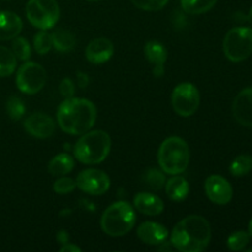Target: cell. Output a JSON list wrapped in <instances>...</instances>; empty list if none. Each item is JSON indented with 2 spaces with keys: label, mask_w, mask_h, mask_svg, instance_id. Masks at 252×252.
I'll return each instance as SVG.
<instances>
[{
  "label": "cell",
  "mask_w": 252,
  "mask_h": 252,
  "mask_svg": "<svg viewBox=\"0 0 252 252\" xmlns=\"http://www.w3.org/2000/svg\"><path fill=\"white\" fill-rule=\"evenodd\" d=\"M95 105L86 98H65L59 105L57 121L62 130L71 135L89 132L96 122Z\"/></svg>",
  "instance_id": "cell-1"
},
{
  "label": "cell",
  "mask_w": 252,
  "mask_h": 252,
  "mask_svg": "<svg viewBox=\"0 0 252 252\" xmlns=\"http://www.w3.org/2000/svg\"><path fill=\"white\" fill-rule=\"evenodd\" d=\"M212 229L208 220L201 216H189L175 225L171 245L181 252H201L209 245Z\"/></svg>",
  "instance_id": "cell-2"
},
{
  "label": "cell",
  "mask_w": 252,
  "mask_h": 252,
  "mask_svg": "<svg viewBox=\"0 0 252 252\" xmlns=\"http://www.w3.org/2000/svg\"><path fill=\"white\" fill-rule=\"evenodd\" d=\"M111 150V138L103 130H89L81 134L74 147V155L80 162L95 165L102 162Z\"/></svg>",
  "instance_id": "cell-3"
},
{
  "label": "cell",
  "mask_w": 252,
  "mask_h": 252,
  "mask_svg": "<svg viewBox=\"0 0 252 252\" xmlns=\"http://www.w3.org/2000/svg\"><path fill=\"white\" fill-rule=\"evenodd\" d=\"M158 161L165 174L180 175L189 162V148L180 137H170L161 143L158 152Z\"/></svg>",
  "instance_id": "cell-4"
},
{
  "label": "cell",
  "mask_w": 252,
  "mask_h": 252,
  "mask_svg": "<svg viewBox=\"0 0 252 252\" xmlns=\"http://www.w3.org/2000/svg\"><path fill=\"white\" fill-rule=\"evenodd\" d=\"M137 217L134 208L128 202L111 204L101 217V228L107 235L118 238L129 233L134 226Z\"/></svg>",
  "instance_id": "cell-5"
},
{
  "label": "cell",
  "mask_w": 252,
  "mask_h": 252,
  "mask_svg": "<svg viewBox=\"0 0 252 252\" xmlns=\"http://www.w3.org/2000/svg\"><path fill=\"white\" fill-rule=\"evenodd\" d=\"M223 51L226 58L231 62H243L252 53V29L234 27L225 34L223 41Z\"/></svg>",
  "instance_id": "cell-6"
},
{
  "label": "cell",
  "mask_w": 252,
  "mask_h": 252,
  "mask_svg": "<svg viewBox=\"0 0 252 252\" xmlns=\"http://www.w3.org/2000/svg\"><path fill=\"white\" fill-rule=\"evenodd\" d=\"M26 16L30 24L39 30L52 29L59 19V6L56 0H29Z\"/></svg>",
  "instance_id": "cell-7"
},
{
  "label": "cell",
  "mask_w": 252,
  "mask_h": 252,
  "mask_svg": "<svg viewBox=\"0 0 252 252\" xmlns=\"http://www.w3.org/2000/svg\"><path fill=\"white\" fill-rule=\"evenodd\" d=\"M47 81V73L42 65L34 62H26L16 74V85L21 93L34 95L43 89Z\"/></svg>",
  "instance_id": "cell-8"
},
{
  "label": "cell",
  "mask_w": 252,
  "mask_h": 252,
  "mask_svg": "<svg viewBox=\"0 0 252 252\" xmlns=\"http://www.w3.org/2000/svg\"><path fill=\"white\" fill-rule=\"evenodd\" d=\"M199 91L193 84L181 83L174 89L171 95V105L175 112L181 117H189L199 106Z\"/></svg>",
  "instance_id": "cell-9"
},
{
  "label": "cell",
  "mask_w": 252,
  "mask_h": 252,
  "mask_svg": "<svg viewBox=\"0 0 252 252\" xmlns=\"http://www.w3.org/2000/svg\"><path fill=\"white\" fill-rule=\"evenodd\" d=\"M76 187L91 196H101L110 189V177L97 169H86L78 175Z\"/></svg>",
  "instance_id": "cell-10"
},
{
  "label": "cell",
  "mask_w": 252,
  "mask_h": 252,
  "mask_svg": "<svg viewBox=\"0 0 252 252\" xmlns=\"http://www.w3.org/2000/svg\"><path fill=\"white\" fill-rule=\"evenodd\" d=\"M204 189L213 203L225 206L233 198V187L226 179L220 175H212L206 180Z\"/></svg>",
  "instance_id": "cell-11"
},
{
  "label": "cell",
  "mask_w": 252,
  "mask_h": 252,
  "mask_svg": "<svg viewBox=\"0 0 252 252\" xmlns=\"http://www.w3.org/2000/svg\"><path fill=\"white\" fill-rule=\"evenodd\" d=\"M24 127L26 132L37 139H47L52 137L56 130L53 118L44 113H33L25 120Z\"/></svg>",
  "instance_id": "cell-12"
},
{
  "label": "cell",
  "mask_w": 252,
  "mask_h": 252,
  "mask_svg": "<svg viewBox=\"0 0 252 252\" xmlns=\"http://www.w3.org/2000/svg\"><path fill=\"white\" fill-rule=\"evenodd\" d=\"M233 115L241 126L252 127V88L244 89L234 98Z\"/></svg>",
  "instance_id": "cell-13"
},
{
  "label": "cell",
  "mask_w": 252,
  "mask_h": 252,
  "mask_svg": "<svg viewBox=\"0 0 252 252\" xmlns=\"http://www.w3.org/2000/svg\"><path fill=\"white\" fill-rule=\"evenodd\" d=\"M115 47L113 43L108 38L100 37L95 38L88 44L85 49V56L90 63L94 64H102L110 61L111 57L113 56Z\"/></svg>",
  "instance_id": "cell-14"
},
{
  "label": "cell",
  "mask_w": 252,
  "mask_h": 252,
  "mask_svg": "<svg viewBox=\"0 0 252 252\" xmlns=\"http://www.w3.org/2000/svg\"><path fill=\"white\" fill-rule=\"evenodd\" d=\"M138 238L148 245H161L165 243L169 231L164 225L155 221H145L137 229Z\"/></svg>",
  "instance_id": "cell-15"
},
{
  "label": "cell",
  "mask_w": 252,
  "mask_h": 252,
  "mask_svg": "<svg viewBox=\"0 0 252 252\" xmlns=\"http://www.w3.org/2000/svg\"><path fill=\"white\" fill-rule=\"evenodd\" d=\"M144 53L153 65V73L157 76L164 74V64L167 58V51L159 41H149L144 47Z\"/></svg>",
  "instance_id": "cell-16"
},
{
  "label": "cell",
  "mask_w": 252,
  "mask_h": 252,
  "mask_svg": "<svg viewBox=\"0 0 252 252\" xmlns=\"http://www.w3.org/2000/svg\"><path fill=\"white\" fill-rule=\"evenodd\" d=\"M133 202L135 209L147 216H159L164 211V202L161 198L148 192H139L135 194Z\"/></svg>",
  "instance_id": "cell-17"
},
{
  "label": "cell",
  "mask_w": 252,
  "mask_h": 252,
  "mask_svg": "<svg viewBox=\"0 0 252 252\" xmlns=\"http://www.w3.org/2000/svg\"><path fill=\"white\" fill-rule=\"evenodd\" d=\"M22 30L20 16L11 11H0V41L14 39Z\"/></svg>",
  "instance_id": "cell-18"
},
{
  "label": "cell",
  "mask_w": 252,
  "mask_h": 252,
  "mask_svg": "<svg viewBox=\"0 0 252 252\" xmlns=\"http://www.w3.org/2000/svg\"><path fill=\"white\" fill-rule=\"evenodd\" d=\"M165 191H166L167 197L171 201L181 202L186 199L187 196H189V185L185 177L174 175V177H171L165 184Z\"/></svg>",
  "instance_id": "cell-19"
},
{
  "label": "cell",
  "mask_w": 252,
  "mask_h": 252,
  "mask_svg": "<svg viewBox=\"0 0 252 252\" xmlns=\"http://www.w3.org/2000/svg\"><path fill=\"white\" fill-rule=\"evenodd\" d=\"M74 169V159L66 153L56 155L48 164V171L53 176H65Z\"/></svg>",
  "instance_id": "cell-20"
},
{
  "label": "cell",
  "mask_w": 252,
  "mask_h": 252,
  "mask_svg": "<svg viewBox=\"0 0 252 252\" xmlns=\"http://www.w3.org/2000/svg\"><path fill=\"white\" fill-rule=\"evenodd\" d=\"M53 48L59 52H69L75 47V37L70 31L64 29H58L52 33Z\"/></svg>",
  "instance_id": "cell-21"
},
{
  "label": "cell",
  "mask_w": 252,
  "mask_h": 252,
  "mask_svg": "<svg viewBox=\"0 0 252 252\" xmlns=\"http://www.w3.org/2000/svg\"><path fill=\"white\" fill-rule=\"evenodd\" d=\"M218 0H181V6L185 12L191 15H201L209 11Z\"/></svg>",
  "instance_id": "cell-22"
},
{
  "label": "cell",
  "mask_w": 252,
  "mask_h": 252,
  "mask_svg": "<svg viewBox=\"0 0 252 252\" xmlns=\"http://www.w3.org/2000/svg\"><path fill=\"white\" fill-rule=\"evenodd\" d=\"M17 59L14 52L6 47L0 46V76H9L16 69Z\"/></svg>",
  "instance_id": "cell-23"
},
{
  "label": "cell",
  "mask_w": 252,
  "mask_h": 252,
  "mask_svg": "<svg viewBox=\"0 0 252 252\" xmlns=\"http://www.w3.org/2000/svg\"><path fill=\"white\" fill-rule=\"evenodd\" d=\"M230 174L235 177H241L248 175L252 170V155L241 154L236 157L230 164Z\"/></svg>",
  "instance_id": "cell-24"
},
{
  "label": "cell",
  "mask_w": 252,
  "mask_h": 252,
  "mask_svg": "<svg viewBox=\"0 0 252 252\" xmlns=\"http://www.w3.org/2000/svg\"><path fill=\"white\" fill-rule=\"evenodd\" d=\"M143 180H144L145 185L149 186L150 189H160L165 186V182H166V179H165V175L162 170L158 169H149L143 176Z\"/></svg>",
  "instance_id": "cell-25"
},
{
  "label": "cell",
  "mask_w": 252,
  "mask_h": 252,
  "mask_svg": "<svg viewBox=\"0 0 252 252\" xmlns=\"http://www.w3.org/2000/svg\"><path fill=\"white\" fill-rule=\"evenodd\" d=\"M249 243H250V234L246 233V231L239 230L229 236L226 245L231 251H241L248 246Z\"/></svg>",
  "instance_id": "cell-26"
},
{
  "label": "cell",
  "mask_w": 252,
  "mask_h": 252,
  "mask_svg": "<svg viewBox=\"0 0 252 252\" xmlns=\"http://www.w3.org/2000/svg\"><path fill=\"white\" fill-rule=\"evenodd\" d=\"M12 52L19 61H29L31 57V46L24 37H15L12 41Z\"/></svg>",
  "instance_id": "cell-27"
},
{
  "label": "cell",
  "mask_w": 252,
  "mask_h": 252,
  "mask_svg": "<svg viewBox=\"0 0 252 252\" xmlns=\"http://www.w3.org/2000/svg\"><path fill=\"white\" fill-rule=\"evenodd\" d=\"M34 51L38 54H46L53 48V42H52V34L47 33V31L41 30V32L34 36L33 38Z\"/></svg>",
  "instance_id": "cell-28"
},
{
  "label": "cell",
  "mask_w": 252,
  "mask_h": 252,
  "mask_svg": "<svg viewBox=\"0 0 252 252\" xmlns=\"http://www.w3.org/2000/svg\"><path fill=\"white\" fill-rule=\"evenodd\" d=\"M25 108L24 101L20 97H16V96H11V97L7 100L6 102V112L9 115V117L11 120H21L25 115Z\"/></svg>",
  "instance_id": "cell-29"
},
{
  "label": "cell",
  "mask_w": 252,
  "mask_h": 252,
  "mask_svg": "<svg viewBox=\"0 0 252 252\" xmlns=\"http://www.w3.org/2000/svg\"><path fill=\"white\" fill-rule=\"evenodd\" d=\"M75 187H76L75 180L66 176H59V179L53 184L54 192L58 194L70 193V192H73L74 189H75Z\"/></svg>",
  "instance_id": "cell-30"
},
{
  "label": "cell",
  "mask_w": 252,
  "mask_h": 252,
  "mask_svg": "<svg viewBox=\"0 0 252 252\" xmlns=\"http://www.w3.org/2000/svg\"><path fill=\"white\" fill-rule=\"evenodd\" d=\"M134 6L144 11H158L161 10L169 0H130Z\"/></svg>",
  "instance_id": "cell-31"
},
{
  "label": "cell",
  "mask_w": 252,
  "mask_h": 252,
  "mask_svg": "<svg viewBox=\"0 0 252 252\" xmlns=\"http://www.w3.org/2000/svg\"><path fill=\"white\" fill-rule=\"evenodd\" d=\"M59 93L63 96L64 98H70L74 97V94H75V85H74L73 80L69 78L63 79L61 81V85H59Z\"/></svg>",
  "instance_id": "cell-32"
},
{
  "label": "cell",
  "mask_w": 252,
  "mask_h": 252,
  "mask_svg": "<svg viewBox=\"0 0 252 252\" xmlns=\"http://www.w3.org/2000/svg\"><path fill=\"white\" fill-rule=\"evenodd\" d=\"M61 252H81V249L79 246L74 245V244H64V246H62L59 249Z\"/></svg>",
  "instance_id": "cell-33"
},
{
  "label": "cell",
  "mask_w": 252,
  "mask_h": 252,
  "mask_svg": "<svg viewBox=\"0 0 252 252\" xmlns=\"http://www.w3.org/2000/svg\"><path fill=\"white\" fill-rule=\"evenodd\" d=\"M89 83L88 75L84 73H78V84L80 85V88H85Z\"/></svg>",
  "instance_id": "cell-34"
},
{
  "label": "cell",
  "mask_w": 252,
  "mask_h": 252,
  "mask_svg": "<svg viewBox=\"0 0 252 252\" xmlns=\"http://www.w3.org/2000/svg\"><path fill=\"white\" fill-rule=\"evenodd\" d=\"M57 239H58L62 244H66L68 243V234H66L65 231H61V233L58 234V236H57Z\"/></svg>",
  "instance_id": "cell-35"
},
{
  "label": "cell",
  "mask_w": 252,
  "mask_h": 252,
  "mask_svg": "<svg viewBox=\"0 0 252 252\" xmlns=\"http://www.w3.org/2000/svg\"><path fill=\"white\" fill-rule=\"evenodd\" d=\"M246 20H248V21L250 22V24L252 25V6H251L250 11H249V14H248V17H246Z\"/></svg>",
  "instance_id": "cell-36"
},
{
  "label": "cell",
  "mask_w": 252,
  "mask_h": 252,
  "mask_svg": "<svg viewBox=\"0 0 252 252\" xmlns=\"http://www.w3.org/2000/svg\"><path fill=\"white\" fill-rule=\"evenodd\" d=\"M249 234H250V236H252V218L250 223H249Z\"/></svg>",
  "instance_id": "cell-37"
},
{
  "label": "cell",
  "mask_w": 252,
  "mask_h": 252,
  "mask_svg": "<svg viewBox=\"0 0 252 252\" xmlns=\"http://www.w3.org/2000/svg\"><path fill=\"white\" fill-rule=\"evenodd\" d=\"M88 1H91V2H95V1H100V0H88Z\"/></svg>",
  "instance_id": "cell-38"
},
{
  "label": "cell",
  "mask_w": 252,
  "mask_h": 252,
  "mask_svg": "<svg viewBox=\"0 0 252 252\" xmlns=\"http://www.w3.org/2000/svg\"><path fill=\"white\" fill-rule=\"evenodd\" d=\"M248 252H252V249H249V250H248Z\"/></svg>",
  "instance_id": "cell-39"
}]
</instances>
